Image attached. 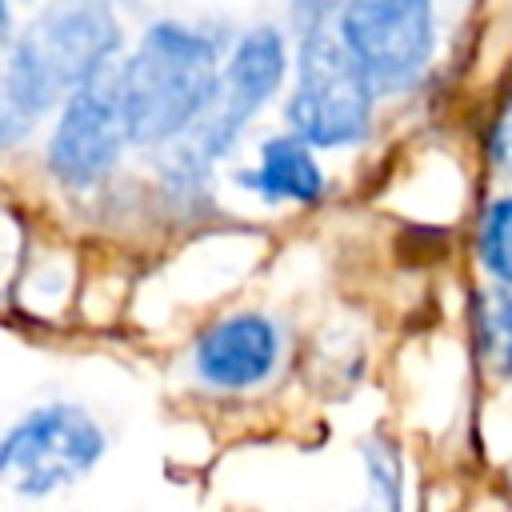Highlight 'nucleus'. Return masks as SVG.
I'll return each mask as SVG.
<instances>
[{"mask_svg": "<svg viewBox=\"0 0 512 512\" xmlns=\"http://www.w3.org/2000/svg\"><path fill=\"white\" fill-rule=\"evenodd\" d=\"M220 84L216 44L176 20L152 24L116 76L128 144L172 140L208 112Z\"/></svg>", "mask_w": 512, "mask_h": 512, "instance_id": "f257e3e1", "label": "nucleus"}, {"mask_svg": "<svg viewBox=\"0 0 512 512\" xmlns=\"http://www.w3.org/2000/svg\"><path fill=\"white\" fill-rule=\"evenodd\" d=\"M120 48V24L108 0H48L16 36V68L40 108L96 80Z\"/></svg>", "mask_w": 512, "mask_h": 512, "instance_id": "f03ea898", "label": "nucleus"}, {"mask_svg": "<svg viewBox=\"0 0 512 512\" xmlns=\"http://www.w3.org/2000/svg\"><path fill=\"white\" fill-rule=\"evenodd\" d=\"M372 120V76L348 48L344 32H332V16L300 28L296 88L288 100V124L296 136L320 148L352 144Z\"/></svg>", "mask_w": 512, "mask_h": 512, "instance_id": "7ed1b4c3", "label": "nucleus"}, {"mask_svg": "<svg viewBox=\"0 0 512 512\" xmlns=\"http://www.w3.org/2000/svg\"><path fill=\"white\" fill-rule=\"evenodd\" d=\"M104 456L100 424L76 404H44L0 436V484L20 496H48L76 484Z\"/></svg>", "mask_w": 512, "mask_h": 512, "instance_id": "20e7f679", "label": "nucleus"}, {"mask_svg": "<svg viewBox=\"0 0 512 512\" xmlns=\"http://www.w3.org/2000/svg\"><path fill=\"white\" fill-rule=\"evenodd\" d=\"M340 32L376 88H404L432 52V0H344Z\"/></svg>", "mask_w": 512, "mask_h": 512, "instance_id": "39448f33", "label": "nucleus"}, {"mask_svg": "<svg viewBox=\"0 0 512 512\" xmlns=\"http://www.w3.org/2000/svg\"><path fill=\"white\" fill-rule=\"evenodd\" d=\"M124 144L128 128L120 112V88L100 72L64 100V112L48 140V172L64 188H88L116 168Z\"/></svg>", "mask_w": 512, "mask_h": 512, "instance_id": "423d86ee", "label": "nucleus"}, {"mask_svg": "<svg viewBox=\"0 0 512 512\" xmlns=\"http://www.w3.org/2000/svg\"><path fill=\"white\" fill-rule=\"evenodd\" d=\"M284 80V40L276 28H256L248 32L236 52L228 56V64L220 68V84L216 96L208 104V112L196 120V148L204 156H220L236 132L252 120V112L280 88Z\"/></svg>", "mask_w": 512, "mask_h": 512, "instance_id": "0eeeda50", "label": "nucleus"}, {"mask_svg": "<svg viewBox=\"0 0 512 512\" xmlns=\"http://www.w3.org/2000/svg\"><path fill=\"white\" fill-rule=\"evenodd\" d=\"M280 356V332L268 316L256 312H236L216 320L200 340H196V372L212 388H252L272 376Z\"/></svg>", "mask_w": 512, "mask_h": 512, "instance_id": "6e6552de", "label": "nucleus"}, {"mask_svg": "<svg viewBox=\"0 0 512 512\" xmlns=\"http://www.w3.org/2000/svg\"><path fill=\"white\" fill-rule=\"evenodd\" d=\"M240 184L260 192L264 200H296L312 204L324 196V172L316 168L304 136H276L260 148V164L240 172Z\"/></svg>", "mask_w": 512, "mask_h": 512, "instance_id": "1a4fd4ad", "label": "nucleus"}, {"mask_svg": "<svg viewBox=\"0 0 512 512\" xmlns=\"http://www.w3.org/2000/svg\"><path fill=\"white\" fill-rule=\"evenodd\" d=\"M476 348L496 376H512V292L484 288L476 300Z\"/></svg>", "mask_w": 512, "mask_h": 512, "instance_id": "9d476101", "label": "nucleus"}, {"mask_svg": "<svg viewBox=\"0 0 512 512\" xmlns=\"http://www.w3.org/2000/svg\"><path fill=\"white\" fill-rule=\"evenodd\" d=\"M40 112H44V108H40L36 96L28 92V84H24L20 68H16L12 48H8V52L0 48V152L12 148V144L32 128V120H36Z\"/></svg>", "mask_w": 512, "mask_h": 512, "instance_id": "9b49d317", "label": "nucleus"}, {"mask_svg": "<svg viewBox=\"0 0 512 512\" xmlns=\"http://www.w3.org/2000/svg\"><path fill=\"white\" fill-rule=\"evenodd\" d=\"M480 260L484 268L512 284V196L492 200L480 216Z\"/></svg>", "mask_w": 512, "mask_h": 512, "instance_id": "f8f14e48", "label": "nucleus"}, {"mask_svg": "<svg viewBox=\"0 0 512 512\" xmlns=\"http://www.w3.org/2000/svg\"><path fill=\"white\" fill-rule=\"evenodd\" d=\"M492 160L500 168H512V104L492 124Z\"/></svg>", "mask_w": 512, "mask_h": 512, "instance_id": "ddd939ff", "label": "nucleus"}, {"mask_svg": "<svg viewBox=\"0 0 512 512\" xmlns=\"http://www.w3.org/2000/svg\"><path fill=\"white\" fill-rule=\"evenodd\" d=\"M4 28H8V0H0V36H4Z\"/></svg>", "mask_w": 512, "mask_h": 512, "instance_id": "4468645a", "label": "nucleus"}]
</instances>
